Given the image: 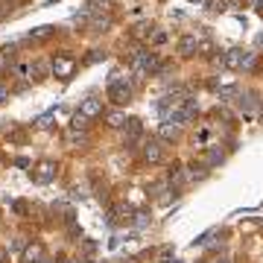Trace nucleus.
Returning a JSON list of instances; mask_svg holds the SVG:
<instances>
[{"instance_id":"obj_24","label":"nucleus","mask_w":263,"mask_h":263,"mask_svg":"<svg viewBox=\"0 0 263 263\" xmlns=\"http://www.w3.org/2000/svg\"><path fill=\"white\" fill-rule=\"evenodd\" d=\"M100 59H106V53H103V50H91V56H88V64H94V61H100Z\"/></svg>"},{"instance_id":"obj_6","label":"nucleus","mask_w":263,"mask_h":263,"mask_svg":"<svg viewBox=\"0 0 263 263\" xmlns=\"http://www.w3.org/2000/svg\"><path fill=\"white\" fill-rule=\"evenodd\" d=\"M32 179H36L38 184H50V181L56 179V164H53V161H41V164L32 170Z\"/></svg>"},{"instance_id":"obj_15","label":"nucleus","mask_w":263,"mask_h":263,"mask_svg":"<svg viewBox=\"0 0 263 263\" xmlns=\"http://www.w3.org/2000/svg\"><path fill=\"white\" fill-rule=\"evenodd\" d=\"M68 144H73V146H82V144H88V135H85V132L71 129V135H68Z\"/></svg>"},{"instance_id":"obj_28","label":"nucleus","mask_w":263,"mask_h":263,"mask_svg":"<svg viewBox=\"0 0 263 263\" xmlns=\"http://www.w3.org/2000/svg\"><path fill=\"white\" fill-rule=\"evenodd\" d=\"M24 246H26V243H24V237H18V240L12 243V249H15V251H24Z\"/></svg>"},{"instance_id":"obj_2","label":"nucleus","mask_w":263,"mask_h":263,"mask_svg":"<svg viewBox=\"0 0 263 263\" xmlns=\"http://www.w3.org/2000/svg\"><path fill=\"white\" fill-rule=\"evenodd\" d=\"M108 100L117 103V106H126L132 100V85L126 79H111L108 82Z\"/></svg>"},{"instance_id":"obj_11","label":"nucleus","mask_w":263,"mask_h":263,"mask_svg":"<svg viewBox=\"0 0 263 263\" xmlns=\"http://www.w3.org/2000/svg\"><path fill=\"white\" fill-rule=\"evenodd\" d=\"M179 126L176 123H161V129H158V138L161 141H179Z\"/></svg>"},{"instance_id":"obj_3","label":"nucleus","mask_w":263,"mask_h":263,"mask_svg":"<svg viewBox=\"0 0 263 263\" xmlns=\"http://www.w3.org/2000/svg\"><path fill=\"white\" fill-rule=\"evenodd\" d=\"M144 161H149V164H161L164 161V146H161L158 138H149L144 144Z\"/></svg>"},{"instance_id":"obj_13","label":"nucleus","mask_w":263,"mask_h":263,"mask_svg":"<svg viewBox=\"0 0 263 263\" xmlns=\"http://www.w3.org/2000/svg\"><path fill=\"white\" fill-rule=\"evenodd\" d=\"M196 44H199L196 36H184L179 41V53H181V56H193V53H196Z\"/></svg>"},{"instance_id":"obj_33","label":"nucleus","mask_w":263,"mask_h":263,"mask_svg":"<svg viewBox=\"0 0 263 263\" xmlns=\"http://www.w3.org/2000/svg\"><path fill=\"white\" fill-rule=\"evenodd\" d=\"M64 263H88V260H64Z\"/></svg>"},{"instance_id":"obj_4","label":"nucleus","mask_w":263,"mask_h":263,"mask_svg":"<svg viewBox=\"0 0 263 263\" xmlns=\"http://www.w3.org/2000/svg\"><path fill=\"white\" fill-rule=\"evenodd\" d=\"M79 117L85 120H94L103 114V100H96V96H88V100H82V106H79V111H76Z\"/></svg>"},{"instance_id":"obj_1","label":"nucleus","mask_w":263,"mask_h":263,"mask_svg":"<svg viewBox=\"0 0 263 263\" xmlns=\"http://www.w3.org/2000/svg\"><path fill=\"white\" fill-rule=\"evenodd\" d=\"M50 71H53V76H59V79H71L73 73H76V59H73L71 53H56L53 61H50Z\"/></svg>"},{"instance_id":"obj_31","label":"nucleus","mask_w":263,"mask_h":263,"mask_svg":"<svg viewBox=\"0 0 263 263\" xmlns=\"http://www.w3.org/2000/svg\"><path fill=\"white\" fill-rule=\"evenodd\" d=\"M193 6H208V0H190Z\"/></svg>"},{"instance_id":"obj_23","label":"nucleus","mask_w":263,"mask_h":263,"mask_svg":"<svg viewBox=\"0 0 263 263\" xmlns=\"http://www.w3.org/2000/svg\"><path fill=\"white\" fill-rule=\"evenodd\" d=\"M225 3H228V0H208V9H214V12H222V9H225Z\"/></svg>"},{"instance_id":"obj_26","label":"nucleus","mask_w":263,"mask_h":263,"mask_svg":"<svg viewBox=\"0 0 263 263\" xmlns=\"http://www.w3.org/2000/svg\"><path fill=\"white\" fill-rule=\"evenodd\" d=\"M152 44H164V41H167V32H152Z\"/></svg>"},{"instance_id":"obj_10","label":"nucleus","mask_w":263,"mask_h":263,"mask_svg":"<svg viewBox=\"0 0 263 263\" xmlns=\"http://www.w3.org/2000/svg\"><path fill=\"white\" fill-rule=\"evenodd\" d=\"M53 32H56V26L44 24V26H36V29H29V32H26V38H29V41H47Z\"/></svg>"},{"instance_id":"obj_14","label":"nucleus","mask_w":263,"mask_h":263,"mask_svg":"<svg viewBox=\"0 0 263 263\" xmlns=\"http://www.w3.org/2000/svg\"><path fill=\"white\" fill-rule=\"evenodd\" d=\"M108 26H111V15H96L94 21H91V29H94V32H106Z\"/></svg>"},{"instance_id":"obj_27","label":"nucleus","mask_w":263,"mask_h":263,"mask_svg":"<svg viewBox=\"0 0 263 263\" xmlns=\"http://www.w3.org/2000/svg\"><path fill=\"white\" fill-rule=\"evenodd\" d=\"M12 211H15V214H26V205H24V202H15Z\"/></svg>"},{"instance_id":"obj_5","label":"nucleus","mask_w":263,"mask_h":263,"mask_svg":"<svg viewBox=\"0 0 263 263\" xmlns=\"http://www.w3.org/2000/svg\"><path fill=\"white\" fill-rule=\"evenodd\" d=\"M243 59H246V53L240 47H231V50H225V56L219 59V64L228 68V71H240V68H243Z\"/></svg>"},{"instance_id":"obj_30","label":"nucleus","mask_w":263,"mask_h":263,"mask_svg":"<svg viewBox=\"0 0 263 263\" xmlns=\"http://www.w3.org/2000/svg\"><path fill=\"white\" fill-rule=\"evenodd\" d=\"M161 263H181V260H170V251H164V257H161Z\"/></svg>"},{"instance_id":"obj_22","label":"nucleus","mask_w":263,"mask_h":263,"mask_svg":"<svg viewBox=\"0 0 263 263\" xmlns=\"http://www.w3.org/2000/svg\"><path fill=\"white\" fill-rule=\"evenodd\" d=\"M15 53H18L15 47H3V50H0V59H3V61H12V59H15Z\"/></svg>"},{"instance_id":"obj_35","label":"nucleus","mask_w":263,"mask_h":263,"mask_svg":"<svg viewBox=\"0 0 263 263\" xmlns=\"http://www.w3.org/2000/svg\"><path fill=\"white\" fill-rule=\"evenodd\" d=\"M216 263H228V260H216Z\"/></svg>"},{"instance_id":"obj_17","label":"nucleus","mask_w":263,"mask_h":263,"mask_svg":"<svg viewBox=\"0 0 263 263\" xmlns=\"http://www.w3.org/2000/svg\"><path fill=\"white\" fill-rule=\"evenodd\" d=\"M29 73H32V79H44V73H47V64H44V61H32Z\"/></svg>"},{"instance_id":"obj_9","label":"nucleus","mask_w":263,"mask_h":263,"mask_svg":"<svg viewBox=\"0 0 263 263\" xmlns=\"http://www.w3.org/2000/svg\"><path fill=\"white\" fill-rule=\"evenodd\" d=\"M108 219H111L114 225H123V222H132V211L126 208V205H117V208H111V214H108Z\"/></svg>"},{"instance_id":"obj_19","label":"nucleus","mask_w":263,"mask_h":263,"mask_svg":"<svg viewBox=\"0 0 263 263\" xmlns=\"http://www.w3.org/2000/svg\"><path fill=\"white\" fill-rule=\"evenodd\" d=\"M196 53H202V56H211V53H214V44H211V41H199V44H196Z\"/></svg>"},{"instance_id":"obj_32","label":"nucleus","mask_w":263,"mask_h":263,"mask_svg":"<svg viewBox=\"0 0 263 263\" xmlns=\"http://www.w3.org/2000/svg\"><path fill=\"white\" fill-rule=\"evenodd\" d=\"M3 260H6V251L0 249V263H3Z\"/></svg>"},{"instance_id":"obj_21","label":"nucleus","mask_w":263,"mask_h":263,"mask_svg":"<svg viewBox=\"0 0 263 263\" xmlns=\"http://www.w3.org/2000/svg\"><path fill=\"white\" fill-rule=\"evenodd\" d=\"M36 126H38V129H50V126H53V114H44V117H38Z\"/></svg>"},{"instance_id":"obj_29","label":"nucleus","mask_w":263,"mask_h":263,"mask_svg":"<svg viewBox=\"0 0 263 263\" xmlns=\"http://www.w3.org/2000/svg\"><path fill=\"white\" fill-rule=\"evenodd\" d=\"M6 100H9V88H3V85H0V106H3Z\"/></svg>"},{"instance_id":"obj_34","label":"nucleus","mask_w":263,"mask_h":263,"mask_svg":"<svg viewBox=\"0 0 263 263\" xmlns=\"http://www.w3.org/2000/svg\"><path fill=\"white\" fill-rule=\"evenodd\" d=\"M41 263H53V260H50V257H44V260H41Z\"/></svg>"},{"instance_id":"obj_8","label":"nucleus","mask_w":263,"mask_h":263,"mask_svg":"<svg viewBox=\"0 0 263 263\" xmlns=\"http://www.w3.org/2000/svg\"><path fill=\"white\" fill-rule=\"evenodd\" d=\"M123 126H126V144H135V141H138V138L144 135V123H141V120H138V117L126 120Z\"/></svg>"},{"instance_id":"obj_12","label":"nucleus","mask_w":263,"mask_h":263,"mask_svg":"<svg viewBox=\"0 0 263 263\" xmlns=\"http://www.w3.org/2000/svg\"><path fill=\"white\" fill-rule=\"evenodd\" d=\"M106 123L111 126V129H120V126L126 123V114H123L120 108H111V111H106Z\"/></svg>"},{"instance_id":"obj_18","label":"nucleus","mask_w":263,"mask_h":263,"mask_svg":"<svg viewBox=\"0 0 263 263\" xmlns=\"http://www.w3.org/2000/svg\"><path fill=\"white\" fill-rule=\"evenodd\" d=\"M135 36H138V38H149V36H152V26H149V24H138V26H135Z\"/></svg>"},{"instance_id":"obj_16","label":"nucleus","mask_w":263,"mask_h":263,"mask_svg":"<svg viewBox=\"0 0 263 263\" xmlns=\"http://www.w3.org/2000/svg\"><path fill=\"white\" fill-rule=\"evenodd\" d=\"M219 161H222V149H219V146H211V149H208V167H216Z\"/></svg>"},{"instance_id":"obj_7","label":"nucleus","mask_w":263,"mask_h":263,"mask_svg":"<svg viewBox=\"0 0 263 263\" xmlns=\"http://www.w3.org/2000/svg\"><path fill=\"white\" fill-rule=\"evenodd\" d=\"M47 257V249L41 246V243H29V246H24V251H21V260L24 263H41Z\"/></svg>"},{"instance_id":"obj_20","label":"nucleus","mask_w":263,"mask_h":263,"mask_svg":"<svg viewBox=\"0 0 263 263\" xmlns=\"http://www.w3.org/2000/svg\"><path fill=\"white\" fill-rule=\"evenodd\" d=\"M251 106H254V94H243V96H240V108H243V111H249Z\"/></svg>"},{"instance_id":"obj_25","label":"nucleus","mask_w":263,"mask_h":263,"mask_svg":"<svg viewBox=\"0 0 263 263\" xmlns=\"http://www.w3.org/2000/svg\"><path fill=\"white\" fill-rule=\"evenodd\" d=\"M135 216H138L135 222H138V225H141V228H144V225H149V216H146L144 211H138V214H135Z\"/></svg>"}]
</instances>
